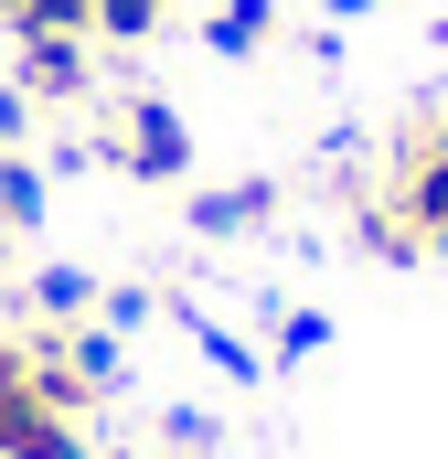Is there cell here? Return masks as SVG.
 Returning <instances> with one entry per match:
<instances>
[{"label":"cell","instance_id":"6da1fadb","mask_svg":"<svg viewBox=\"0 0 448 459\" xmlns=\"http://www.w3.org/2000/svg\"><path fill=\"white\" fill-rule=\"evenodd\" d=\"M97 160L108 171H128V182H182L193 171V128H182V108L171 97H108L97 108Z\"/></svg>","mask_w":448,"mask_h":459},{"label":"cell","instance_id":"7a4b0ae2","mask_svg":"<svg viewBox=\"0 0 448 459\" xmlns=\"http://www.w3.org/2000/svg\"><path fill=\"white\" fill-rule=\"evenodd\" d=\"M11 86H22V108H86L97 65H86V43H11Z\"/></svg>","mask_w":448,"mask_h":459},{"label":"cell","instance_id":"3957f363","mask_svg":"<svg viewBox=\"0 0 448 459\" xmlns=\"http://www.w3.org/2000/svg\"><path fill=\"white\" fill-rule=\"evenodd\" d=\"M11 43H97V0H0Z\"/></svg>","mask_w":448,"mask_h":459},{"label":"cell","instance_id":"277c9868","mask_svg":"<svg viewBox=\"0 0 448 459\" xmlns=\"http://www.w3.org/2000/svg\"><path fill=\"white\" fill-rule=\"evenodd\" d=\"M267 214H278V182H224L193 204V235H256Z\"/></svg>","mask_w":448,"mask_h":459},{"label":"cell","instance_id":"5b68a950","mask_svg":"<svg viewBox=\"0 0 448 459\" xmlns=\"http://www.w3.org/2000/svg\"><path fill=\"white\" fill-rule=\"evenodd\" d=\"M203 43H214L224 65H246V54H267V43H278V0H224L214 22H203Z\"/></svg>","mask_w":448,"mask_h":459},{"label":"cell","instance_id":"8992f818","mask_svg":"<svg viewBox=\"0 0 448 459\" xmlns=\"http://www.w3.org/2000/svg\"><path fill=\"white\" fill-rule=\"evenodd\" d=\"M160 32H171V0H97V43H117V54H139Z\"/></svg>","mask_w":448,"mask_h":459},{"label":"cell","instance_id":"52a82bcc","mask_svg":"<svg viewBox=\"0 0 448 459\" xmlns=\"http://www.w3.org/2000/svg\"><path fill=\"white\" fill-rule=\"evenodd\" d=\"M0 225H11V235L43 225V171H32L22 150H0Z\"/></svg>","mask_w":448,"mask_h":459},{"label":"cell","instance_id":"ba28073f","mask_svg":"<svg viewBox=\"0 0 448 459\" xmlns=\"http://www.w3.org/2000/svg\"><path fill=\"white\" fill-rule=\"evenodd\" d=\"M22 299H32V321H54V332H65V321H86V299H97V289H86L75 267H43Z\"/></svg>","mask_w":448,"mask_h":459},{"label":"cell","instance_id":"9c48e42d","mask_svg":"<svg viewBox=\"0 0 448 459\" xmlns=\"http://www.w3.org/2000/svg\"><path fill=\"white\" fill-rule=\"evenodd\" d=\"M22 117H32V108H22V86H0V150H22Z\"/></svg>","mask_w":448,"mask_h":459}]
</instances>
